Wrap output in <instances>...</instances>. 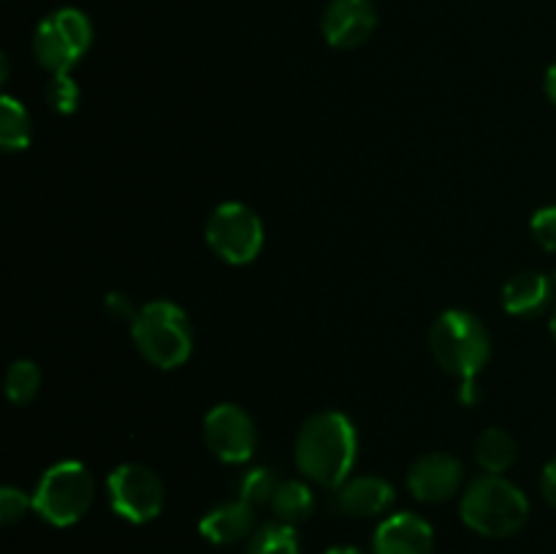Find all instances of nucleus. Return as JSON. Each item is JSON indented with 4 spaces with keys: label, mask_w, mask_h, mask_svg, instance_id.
<instances>
[{
    "label": "nucleus",
    "mask_w": 556,
    "mask_h": 554,
    "mask_svg": "<svg viewBox=\"0 0 556 554\" xmlns=\"http://www.w3.org/2000/svg\"><path fill=\"white\" fill-rule=\"evenodd\" d=\"M358 438L351 418L337 411L315 413L296 438V465L309 481L340 489L356 465Z\"/></svg>",
    "instance_id": "nucleus-1"
},
{
    "label": "nucleus",
    "mask_w": 556,
    "mask_h": 554,
    "mask_svg": "<svg viewBox=\"0 0 556 554\" xmlns=\"http://www.w3.org/2000/svg\"><path fill=\"white\" fill-rule=\"evenodd\" d=\"M429 348L440 367L462 380V386H476V375L492 358V337L478 315L467 310H448L434 320L429 331Z\"/></svg>",
    "instance_id": "nucleus-2"
},
{
    "label": "nucleus",
    "mask_w": 556,
    "mask_h": 554,
    "mask_svg": "<svg viewBox=\"0 0 556 554\" xmlns=\"http://www.w3.org/2000/svg\"><path fill=\"white\" fill-rule=\"evenodd\" d=\"M459 511L465 525L478 536L505 538L525 527L530 500L508 478L486 473L467 487Z\"/></svg>",
    "instance_id": "nucleus-3"
},
{
    "label": "nucleus",
    "mask_w": 556,
    "mask_h": 554,
    "mask_svg": "<svg viewBox=\"0 0 556 554\" xmlns=\"http://www.w3.org/2000/svg\"><path fill=\"white\" fill-rule=\"evenodd\" d=\"M141 356L161 369L182 367L193 353V329L182 307L174 302H150L130 324Z\"/></svg>",
    "instance_id": "nucleus-4"
},
{
    "label": "nucleus",
    "mask_w": 556,
    "mask_h": 554,
    "mask_svg": "<svg viewBox=\"0 0 556 554\" xmlns=\"http://www.w3.org/2000/svg\"><path fill=\"white\" fill-rule=\"evenodd\" d=\"M96 481L81 462H58L33 492V511L54 527H71L90 511Z\"/></svg>",
    "instance_id": "nucleus-5"
},
{
    "label": "nucleus",
    "mask_w": 556,
    "mask_h": 554,
    "mask_svg": "<svg viewBox=\"0 0 556 554\" xmlns=\"http://www.w3.org/2000/svg\"><path fill=\"white\" fill-rule=\"evenodd\" d=\"M92 43V25L85 11L58 9L38 22L33 33V54L52 76H63L81 60Z\"/></svg>",
    "instance_id": "nucleus-6"
},
{
    "label": "nucleus",
    "mask_w": 556,
    "mask_h": 554,
    "mask_svg": "<svg viewBox=\"0 0 556 554\" xmlns=\"http://www.w3.org/2000/svg\"><path fill=\"white\" fill-rule=\"evenodd\" d=\"M206 242L217 259L244 266L258 259L264 248V223L242 201H226L206 221Z\"/></svg>",
    "instance_id": "nucleus-7"
},
{
    "label": "nucleus",
    "mask_w": 556,
    "mask_h": 554,
    "mask_svg": "<svg viewBox=\"0 0 556 554\" xmlns=\"http://www.w3.org/2000/svg\"><path fill=\"white\" fill-rule=\"evenodd\" d=\"M106 489L112 511L130 525H147L161 516L166 489L150 467L139 465V462H125V465L114 467Z\"/></svg>",
    "instance_id": "nucleus-8"
},
{
    "label": "nucleus",
    "mask_w": 556,
    "mask_h": 554,
    "mask_svg": "<svg viewBox=\"0 0 556 554\" xmlns=\"http://www.w3.org/2000/svg\"><path fill=\"white\" fill-rule=\"evenodd\" d=\"M204 440L206 449L217 456V459L228 462V465H242L253 456L255 443H258V432L248 413L239 405L223 402L215 405L204 418Z\"/></svg>",
    "instance_id": "nucleus-9"
},
{
    "label": "nucleus",
    "mask_w": 556,
    "mask_h": 554,
    "mask_svg": "<svg viewBox=\"0 0 556 554\" xmlns=\"http://www.w3.org/2000/svg\"><path fill=\"white\" fill-rule=\"evenodd\" d=\"M378 25L372 0H331L324 11V38L334 49H356L367 41Z\"/></svg>",
    "instance_id": "nucleus-10"
},
{
    "label": "nucleus",
    "mask_w": 556,
    "mask_h": 554,
    "mask_svg": "<svg viewBox=\"0 0 556 554\" xmlns=\"http://www.w3.org/2000/svg\"><path fill=\"white\" fill-rule=\"evenodd\" d=\"M462 476L465 470L456 456L432 451L413 462V467L407 470V487H410L413 498L421 503H445L459 492Z\"/></svg>",
    "instance_id": "nucleus-11"
},
{
    "label": "nucleus",
    "mask_w": 556,
    "mask_h": 554,
    "mask_svg": "<svg viewBox=\"0 0 556 554\" xmlns=\"http://www.w3.org/2000/svg\"><path fill=\"white\" fill-rule=\"evenodd\" d=\"M372 549L375 554H432L434 530L424 516L402 511L380 521Z\"/></svg>",
    "instance_id": "nucleus-12"
},
{
    "label": "nucleus",
    "mask_w": 556,
    "mask_h": 554,
    "mask_svg": "<svg viewBox=\"0 0 556 554\" xmlns=\"http://www.w3.org/2000/svg\"><path fill=\"white\" fill-rule=\"evenodd\" d=\"M199 532L215 546H231L255 532V511L248 500H231L206 511L199 521Z\"/></svg>",
    "instance_id": "nucleus-13"
},
{
    "label": "nucleus",
    "mask_w": 556,
    "mask_h": 554,
    "mask_svg": "<svg viewBox=\"0 0 556 554\" xmlns=\"http://www.w3.org/2000/svg\"><path fill=\"white\" fill-rule=\"evenodd\" d=\"M394 487L380 476H358L340 487V508L351 516H380L394 503Z\"/></svg>",
    "instance_id": "nucleus-14"
},
{
    "label": "nucleus",
    "mask_w": 556,
    "mask_h": 554,
    "mask_svg": "<svg viewBox=\"0 0 556 554\" xmlns=\"http://www.w3.org/2000/svg\"><path fill=\"white\" fill-rule=\"evenodd\" d=\"M554 280L541 275V272H521V275L510 277L503 288V304L510 315L519 318H532V315L543 313L546 304L552 302Z\"/></svg>",
    "instance_id": "nucleus-15"
},
{
    "label": "nucleus",
    "mask_w": 556,
    "mask_h": 554,
    "mask_svg": "<svg viewBox=\"0 0 556 554\" xmlns=\"http://www.w3.org/2000/svg\"><path fill=\"white\" fill-rule=\"evenodd\" d=\"M271 511H275L277 521H286V525H302L313 516L315 511V498L313 489L302 481H286L277 487L275 498H271Z\"/></svg>",
    "instance_id": "nucleus-16"
},
{
    "label": "nucleus",
    "mask_w": 556,
    "mask_h": 554,
    "mask_svg": "<svg viewBox=\"0 0 556 554\" xmlns=\"http://www.w3.org/2000/svg\"><path fill=\"white\" fill-rule=\"evenodd\" d=\"M516 440L505 429H486L476 443V462L492 476H503L516 462Z\"/></svg>",
    "instance_id": "nucleus-17"
},
{
    "label": "nucleus",
    "mask_w": 556,
    "mask_h": 554,
    "mask_svg": "<svg viewBox=\"0 0 556 554\" xmlns=\"http://www.w3.org/2000/svg\"><path fill=\"white\" fill-rule=\"evenodd\" d=\"M30 136L33 125L27 109L11 96L0 98V147L5 152H22L30 144Z\"/></svg>",
    "instance_id": "nucleus-18"
},
{
    "label": "nucleus",
    "mask_w": 556,
    "mask_h": 554,
    "mask_svg": "<svg viewBox=\"0 0 556 554\" xmlns=\"http://www.w3.org/2000/svg\"><path fill=\"white\" fill-rule=\"evenodd\" d=\"M248 554H299L296 527L286 521H271L250 538Z\"/></svg>",
    "instance_id": "nucleus-19"
},
{
    "label": "nucleus",
    "mask_w": 556,
    "mask_h": 554,
    "mask_svg": "<svg viewBox=\"0 0 556 554\" xmlns=\"http://www.w3.org/2000/svg\"><path fill=\"white\" fill-rule=\"evenodd\" d=\"M38 389H41V369L30 358H20L5 373V394L14 405H27L36 400Z\"/></svg>",
    "instance_id": "nucleus-20"
},
{
    "label": "nucleus",
    "mask_w": 556,
    "mask_h": 554,
    "mask_svg": "<svg viewBox=\"0 0 556 554\" xmlns=\"http://www.w3.org/2000/svg\"><path fill=\"white\" fill-rule=\"evenodd\" d=\"M277 487H280V483L275 481V473H271L269 467H253V470L244 473L242 481H239V498L248 500L250 505L271 503Z\"/></svg>",
    "instance_id": "nucleus-21"
},
{
    "label": "nucleus",
    "mask_w": 556,
    "mask_h": 554,
    "mask_svg": "<svg viewBox=\"0 0 556 554\" xmlns=\"http://www.w3.org/2000/svg\"><path fill=\"white\" fill-rule=\"evenodd\" d=\"M30 508L33 494L27 498V494L16 487L0 489V521H3V525H16L20 519H25V514Z\"/></svg>",
    "instance_id": "nucleus-22"
},
{
    "label": "nucleus",
    "mask_w": 556,
    "mask_h": 554,
    "mask_svg": "<svg viewBox=\"0 0 556 554\" xmlns=\"http://www.w3.org/2000/svg\"><path fill=\"white\" fill-rule=\"evenodd\" d=\"M49 103L58 109L60 114L76 112V103H79V87L74 85L68 74L54 76L52 85H49Z\"/></svg>",
    "instance_id": "nucleus-23"
},
{
    "label": "nucleus",
    "mask_w": 556,
    "mask_h": 554,
    "mask_svg": "<svg viewBox=\"0 0 556 554\" xmlns=\"http://www.w3.org/2000/svg\"><path fill=\"white\" fill-rule=\"evenodd\" d=\"M530 228L532 237H535V242L541 244L543 250L556 253V204L538 210L535 215H532Z\"/></svg>",
    "instance_id": "nucleus-24"
},
{
    "label": "nucleus",
    "mask_w": 556,
    "mask_h": 554,
    "mask_svg": "<svg viewBox=\"0 0 556 554\" xmlns=\"http://www.w3.org/2000/svg\"><path fill=\"white\" fill-rule=\"evenodd\" d=\"M106 310L112 318L130 320V324H134L136 315H139V310H134V304H130V299L125 297V293H106Z\"/></svg>",
    "instance_id": "nucleus-25"
},
{
    "label": "nucleus",
    "mask_w": 556,
    "mask_h": 554,
    "mask_svg": "<svg viewBox=\"0 0 556 554\" xmlns=\"http://www.w3.org/2000/svg\"><path fill=\"white\" fill-rule=\"evenodd\" d=\"M541 492H543V498H546V503L554 505V508H556V456L552 462H548L546 470H543Z\"/></svg>",
    "instance_id": "nucleus-26"
},
{
    "label": "nucleus",
    "mask_w": 556,
    "mask_h": 554,
    "mask_svg": "<svg viewBox=\"0 0 556 554\" xmlns=\"http://www.w3.org/2000/svg\"><path fill=\"white\" fill-rule=\"evenodd\" d=\"M543 85H546L548 101H552L554 106H556V63L552 65V68L546 71V81H543Z\"/></svg>",
    "instance_id": "nucleus-27"
},
{
    "label": "nucleus",
    "mask_w": 556,
    "mask_h": 554,
    "mask_svg": "<svg viewBox=\"0 0 556 554\" xmlns=\"http://www.w3.org/2000/svg\"><path fill=\"white\" fill-rule=\"evenodd\" d=\"M326 554H364V552L356 546H334V549H329Z\"/></svg>",
    "instance_id": "nucleus-28"
},
{
    "label": "nucleus",
    "mask_w": 556,
    "mask_h": 554,
    "mask_svg": "<svg viewBox=\"0 0 556 554\" xmlns=\"http://www.w3.org/2000/svg\"><path fill=\"white\" fill-rule=\"evenodd\" d=\"M552 335H554V340H556V307H554V313H552Z\"/></svg>",
    "instance_id": "nucleus-29"
}]
</instances>
